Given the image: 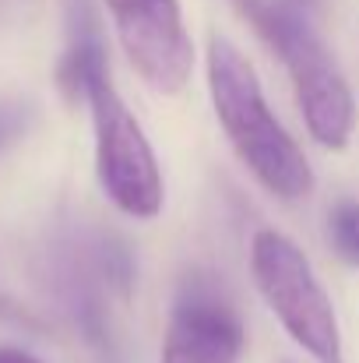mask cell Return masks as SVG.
Listing matches in <instances>:
<instances>
[{
  "instance_id": "cell-8",
  "label": "cell",
  "mask_w": 359,
  "mask_h": 363,
  "mask_svg": "<svg viewBox=\"0 0 359 363\" xmlns=\"http://www.w3.org/2000/svg\"><path fill=\"white\" fill-rule=\"evenodd\" d=\"M103 71H106V60H103L99 46L85 43V46H78V50H71L64 57V64H60V89L67 96H85L89 82L96 74H103Z\"/></svg>"
},
{
  "instance_id": "cell-5",
  "label": "cell",
  "mask_w": 359,
  "mask_h": 363,
  "mask_svg": "<svg viewBox=\"0 0 359 363\" xmlns=\"http://www.w3.org/2000/svg\"><path fill=\"white\" fill-rule=\"evenodd\" d=\"M123 57L159 96H180L194 71V43L180 0H103Z\"/></svg>"
},
{
  "instance_id": "cell-6",
  "label": "cell",
  "mask_w": 359,
  "mask_h": 363,
  "mask_svg": "<svg viewBox=\"0 0 359 363\" xmlns=\"http://www.w3.org/2000/svg\"><path fill=\"white\" fill-rule=\"evenodd\" d=\"M246 332L215 293H187L166 328L159 363H239Z\"/></svg>"
},
{
  "instance_id": "cell-2",
  "label": "cell",
  "mask_w": 359,
  "mask_h": 363,
  "mask_svg": "<svg viewBox=\"0 0 359 363\" xmlns=\"http://www.w3.org/2000/svg\"><path fill=\"white\" fill-rule=\"evenodd\" d=\"M233 4L264 35V43L282 57L296 89L300 113L314 141H321L331 152H342L356 127V103L331 53L317 43V35L296 11L278 7L271 0H233Z\"/></svg>"
},
{
  "instance_id": "cell-9",
  "label": "cell",
  "mask_w": 359,
  "mask_h": 363,
  "mask_svg": "<svg viewBox=\"0 0 359 363\" xmlns=\"http://www.w3.org/2000/svg\"><path fill=\"white\" fill-rule=\"evenodd\" d=\"M18 127V113H14V106H4L0 103V145L11 138V130Z\"/></svg>"
},
{
  "instance_id": "cell-7",
  "label": "cell",
  "mask_w": 359,
  "mask_h": 363,
  "mask_svg": "<svg viewBox=\"0 0 359 363\" xmlns=\"http://www.w3.org/2000/svg\"><path fill=\"white\" fill-rule=\"evenodd\" d=\"M328 233H331V243H335L338 257L346 264L359 268V201L342 198V201L331 205V212H328Z\"/></svg>"
},
{
  "instance_id": "cell-10",
  "label": "cell",
  "mask_w": 359,
  "mask_h": 363,
  "mask_svg": "<svg viewBox=\"0 0 359 363\" xmlns=\"http://www.w3.org/2000/svg\"><path fill=\"white\" fill-rule=\"evenodd\" d=\"M0 363H42V360H35L32 353H21V350L0 346Z\"/></svg>"
},
{
  "instance_id": "cell-4",
  "label": "cell",
  "mask_w": 359,
  "mask_h": 363,
  "mask_svg": "<svg viewBox=\"0 0 359 363\" xmlns=\"http://www.w3.org/2000/svg\"><path fill=\"white\" fill-rule=\"evenodd\" d=\"M96 127V177L103 194L130 219H155L166 205L162 169L155 162L152 141L137 117L110 85V74H96L85 89Z\"/></svg>"
},
{
  "instance_id": "cell-1",
  "label": "cell",
  "mask_w": 359,
  "mask_h": 363,
  "mask_svg": "<svg viewBox=\"0 0 359 363\" xmlns=\"http://www.w3.org/2000/svg\"><path fill=\"white\" fill-rule=\"evenodd\" d=\"M208 96L239 162L282 201H303L314 191V169L296 138L271 113L253 64L226 35L208 39Z\"/></svg>"
},
{
  "instance_id": "cell-3",
  "label": "cell",
  "mask_w": 359,
  "mask_h": 363,
  "mask_svg": "<svg viewBox=\"0 0 359 363\" xmlns=\"http://www.w3.org/2000/svg\"><path fill=\"white\" fill-rule=\"evenodd\" d=\"M250 272L268 311L317 363H346L335 307L307 254L278 230H257L250 240Z\"/></svg>"
}]
</instances>
